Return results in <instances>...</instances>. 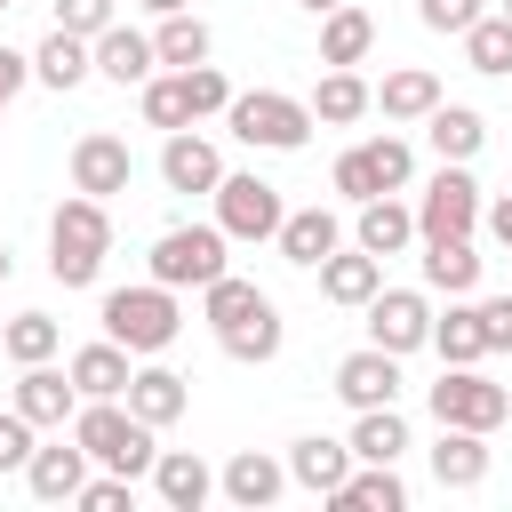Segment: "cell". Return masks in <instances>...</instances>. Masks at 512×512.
Segmentation results:
<instances>
[{
    "mask_svg": "<svg viewBox=\"0 0 512 512\" xmlns=\"http://www.w3.org/2000/svg\"><path fill=\"white\" fill-rule=\"evenodd\" d=\"M72 440L88 448V464H104V472H120V480H144L152 456H160L152 424H144L128 400H80V408H72Z\"/></svg>",
    "mask_w": 512,
    "mask_h": 512,
    "instance_id": "cell-1",
    "label": "cell"
},
{
    "mask_svg": "<svg viewBox=\"0 0 512 512\" xmlns=\"http://www.w3.org/2000/svg\"><path fill=\"white\" fill-rule=\"evenodd\" d=\"M104 256H112V216H104V200L72 192V200L48 216V272H56L64 288H96Z\"/></svg>",
    "mask_w": 512,
    "mask_h": 512,
    "instance_id": "cell-2",
    "label": "cell"
},
{
    "mask_svg": "<svg viewBox=\"0 0 512 512\" xmlns=\"http://www.w3.org/2000/svg\"><path fill=\"white\" fill-rule=\"evenodd\" d=\"M176 328H184V312H176V288H160V280L112 288V296H104V336L128 344V352H168Z\"/></svg>",
    "mask_w": 512,
    "mask_h": 512,
    "instance_id": "cell-3",
    "label": "cell"
},
{
    "mask_svg": "<svg viewBox=\"0 0 512 512\" xmlns=\"http://www.w3.org/2000/svg\"><path fill=\"white\" fill-rule=\"evenodd\" d=\"M224 120H232V136H240L248 152H304V136H312V104H296V96H280V88L232 96Z\"/></svg>",
    "mask_w": 512,
    "mask_h": 512,
    "instance_id": "cell-4",
    "label": "cell"
},
{
    "mask_svg": "<svg viewBox=\"0 0 512 512\" xmlns=\"http://www.w3.org/2000/svg\"><path fill=\"white\" fill-rule=\"evenodd\" d=\"M224 248H232V240H224V224H168V232L152 240V256H144V264H152V280H160V288H208L216 272H232V264H224Z\"/></svg>",
    "mask_w": 512,
    "mask_h": 512,
    "instance_id": "cell-5",
    "label": "cell"
},
{
    "mask_svg": "<svg viewBox=\"0 0 512 512\" xmlns=\"http://www.w3.org/2000/svg\"><path fill=\"white\" fill-rule=\"evenodd\" d=\"M408 168H416V152L400 144V136H368V144H352V152H336V168H328V184L360 208V200H376V192H400L408 184Z\"/></svg>",
    "mask_w": 512,
    "mask_h": 512,
    "instance_id": "cell-6",
    "label": "cell"
},
{
    "mask_svg": "<svg viewBox=\"0 0 512 512\" xmlns=\"http://www.w3.org/2000/svg\"><path fill=\"white\" fill-rule=\"evenodd\" d=\"M424 400H432V424H464V432H496L512 416V392L488 384L480 368H440V384Z\"/></svg>",
    "mask_w": 512,
    "mask_h": 512,
    "instance_id": "cell-7",
    "label": "cell"
},
{
    "mask_svg": "<svg viewBox=\"0 0 512 512\" xmlns=\"http://www.w3.org/2000/svg\"><path fill=\"white\" fill-rule=\"evenodd\" d=\"M472 224H480V184H472L464 160H440V176H432L424 200H416V232H424V240H456V232H472Z\"/></svg>",
    "mask_w": 512,
    "mask_h": 512,
    "instance_id": "cell-8",
    "label": "cell"
},
{
    "mask_svg": "<svg viewBox=\"0 0 512 512\" xmlns=\"http://www.w3.org/2000/svg\"><path fill=\"white\" fill-rule=\"evenodd\" d=\"M280 184H264V176H224L216 184V224H224V240H272L280 232Z\"/></svg>",
    "mask_w": 512,
    "mask_h": 512,
    "instance_id": "cell-9",
    "label": "cell"
},
{
    "mask_svg": "<svg viewBox=\"0 0 512 512\" xmlns=\"http://www.w3.org/2000/svg\"><path fill=\"white\" fill-rule=\"evenodd\" d=\"M128 176H136V152H128V136H112V128H88V136L72 144V192H88V200H112V192H128Z\"/></svg>",
    "mask_w": 512,
    "mask_h": 512,
    "instance_id": "cell-10",
    "label": "cell"
},
{
    "mask_svg": "<svg viewBox=\"0 0 512 512\" xmlns=\"http://www.w3.org/2000/svg\"><path fill=\"white\" fill-rule=\"evenodd\" d=\"M336 400L360 416V408H392L400 400V352H384V344H360V352H344L336 360Z\"/></svg>",
    "mask_w": 512,
    "mask_h": 512,
    "instance_id": "cell-11",
    "label": "cell"
},
{
    "mask_svg": "<svg viewBox=\"0 0 512 512\" xmlns=\"http://www.w3.org/2000/svg\"><path fill=\"white\" fill-rule=\"evenodd\" d=\"M368 344H384V352L432 344V304H424L416 288H376V296H368Z\"/></svg>",
    "mask_w": 512,
    "mask_h": 512,
    "instance_id": "cell-12",
    "label": "cell"
},
{
    "mask_svg": "<svg viewBox=\"0 0 512 512\" xmlns=\"http://www.w3.org/2000/svg\"><path fill=\"white\" fill-rule=\"evenodd\" d=\"M16 408L32 416V432H64V424H72V408H80V384H72L64 368L32 360V368L16 376Z\"/></svg>",
    "mask_w": 512,
    "mask_h": 512,
    "instance_id": "cell-13",
    "label": "cell"
},
{
    "mask_svg": "<svg viewBox=\"0 0 512 512\" xmlns=\"http://www.w3.org/2000/svg\"><path fill=\"white\" fill-rule=\"evenodd\" d=\"M160 184H168V192H216V184H224L216 144H208V136H192V128H176V136L160 144Z\"/></svg>",
    "mask_w": 512,
    "mask_h": 512,
    "instance_id": "cell-14",
    "label": "cell"
},
{
    "mask_svg": "<svg viewBox=\"0 0 512 512\" xmlns=\"http://www.w3.org/2000/svg\"><path fill=\"white\" fill-rule=\"evenodd\" d=\"M80 480H88V448H80V440H56V448H32V456H24V488H32L40 504H72Z\"/></svg>",
    "mask_w": 512,
    "mask_h": 512,
    "instance_id": "cell-15",
    "label": "cell"
},
{
    "mask_svg": "<svg viewBox=\"0 0 512 512\" xmlns=\"http://www.w3.org/2000/svg\"><path fill=\"white\" fill-rule=\"evenodd\" d=\"M152 488H160L168 512H200V504L216 496V472H208L192 448H160V456H152Z\"/></svg>",
    "mask_w": 512,
    "mask_h": 512,
    "instance_id": "cell-16",
    "label": "cell"
},
{
    "mask_svg": "<svg viewBox=\"0 0 512 512\" xmlns=\"http://www.w3.org/2000/svg\"><path fill=\"white\" fill-rule=\"evenodd\" d=\"M88 56H96V72H104V80H120V88H144V80H152V64H160V56H152V40H144V32H128V24H104V32L88 40Z\"/></svg>",
    "mask_w": 512,
    "mask_h": 512,
    "instance_id": "cell-17",
    "label": "cell"
},
{
    "mask_svg": "<svg viewBox=\"0 0 512 512\" xmlns=\"http://www.w3.org/2000/svg\"><path fill=\"white\" fill-rule=\"evenodd\" d=\"M312 272H320V296H328V304H368V296L384 288V256H368V248H352V256L328 248Z\"/></svg>",
    "mask_w": 512,
    "mask_h": 512,
    "instance_id": "cell-18",
    "label": "cell"
},
{
    "mask_svg": "<svg viewBox=\"0 0 512 512\" xmlns=\"http://www.w3.org/2000/svg\"><path fill=\"white\" fill-rule=\"evenodd\" d=\"M432 480H440V488H480V480H488V432L440 424V440H432Z\"/></svg>",
    "mask_w": 512,
    "mask_h": 512,
    "instance_id": "cell-19",
    "label": "cell"
},
{
    "mask_svg": "<svg viewBox=\"0 0 512 512\" xmlns=\"http://www.w3.org/2000/svg\"><path fill=\"white\" fill-rule=\"evenodd\" d=\"M240 512H264V504H280V488H288V464H272L264 448H240L232 464H224V480H216Z\"/></svg>",
    "mask_w": 512,
    "mask_h": 512,
    "instance_id": "cell-20",
    "label": "cell"
},
{
    "mask_svg": "<svg viewBox=\"0 0 512 512\" xmlns=\"http://www.w3.org/2000/svg\"><path fill=\"white\" fill-rule=\"evenodd\" d=\"M416 240V208H400L392 192H376V200H360V224H352V248H368V256H400Z\"/></svg>",
    "mask_w": 512,
    "mask_h": 512,
    "instance_id": "cell-21",
    "label": "cell"
},
{
    "mask_svg": "<svg viewBox=\"0 0 512 512\" xmlns=\"http://www.w3.org/2000/svg\"><path fill=\"white\" fill-rule=\"evenodd\" d=\"M64 376H72V384H80V400H120V392H128V376H136V368H128V344H112V336H104V344H80V352H72V368H64Z\"/></svg>",
    "mask_w": 512,
    "mask_h": 512,
    "instance_id": "cell-22",
    "label": "cell"
},
{
    "mask_svg": "<svg viewBox=\"0 0 512 512\" xmlns=\"http://www.w3.org/2000/svg\"><path fill=\"white\" fill-rule=\"evenodd\" d=\"M120 400H128V408H136V416H144V424H152V432H160V424H176V416H184V408H192V384H184V376H176V368H136V376H128V392H120Z\"/></svg>",
    "mask_w": 512,
    "mask_h": 512,
    "instance_id": "cell-23",
    "label": "cell"
},
{
    "mask_svg": "<svg viewBox=\"0 0 512 512\" xmlns=\"http://www.w3.org/2000/svg\"><path fill=\"white\" fill-rule=\"evenodd\" d=\"M424 288H440V296H472V288H480V248H472V232L424 240Z\"/></svg>",
    "mask_w": 512,
    "mask_h": 512,
    "instance_id": "cell-24",
    "label": "cell"
},
{
    "mask_svg": "<svg viewBox=\"0 0 512 512\" xmlns=\"http://www.w3.org/2000/svg\"><path fill=\"white\" fill-rule=\"evenodd\" d=\"M328 504H336V512H400L408 488H400L392 464H360V472H344V480L328 488Z\"/></svg>",
    "mask_w": 512,
    "mask_h": 512,
    "instance_id": "cell-25",
    "label": "cell"
},
{
    "mask_svg": "<svg viewBox=\"0 0 512 512\" xmlns=\"http://www.w3.org/2000/svg\"><path fill=\"white\" fill-rule=\"evenodd\" d=\"M368 48H376V16L352 8V0H336V8L320 16V64H360Z\"/></svg>",
    "mask_w": 512,
    "mask_h": 512,
    "instance_id": "cell-26",
    "label": "cell"
},
{
    "mask_svg": "<svg viewBox=\"0 0 512 512\" xmlns=\"http://www.w3.org/2000/svg\"><path fill=\"white\" fill-rule=\"evenodd\" d=\"M368 104H376L384 120H424V112L440 104V80H432L424 64H400V72H384V88H368Z\"/></svg>",
    "mask_w": 512,
    "mask_h": 512,
    "instance_id": "cell-27",
    "label": "cell"
},
{
    "mask_svg": "<svg viewBox=\"0 0 512 512\" xmlns=\"http://www.w3.org/2000/svg\"><path fill=\"white\" fill-rule=\"evenodd\" d=\"M304 104H312V120H328V128H352V120L368 112V80H360L352 64H328V72L312 80V96H304Z\"/></svg>",
    "mask_w": 512,
    "mask_h": 512,
    "instance_id": "cell-28",
    "label": "cell"
},
{
    "mask_svg": "<svg viewBox=\"0 0 512 512\" xmlns=\"http://www.w3.org/2000/svg\"><path fill=\"white\" fill-rule=\"evenodd\" d=\"M32 72H40L56 96H72V88L96 72V56H88V40H80V32H64V24H56V32L40 40V56H32Z\"/></svg>",
    "mask_w": 512,
    "mask_h": 512,
    "instance_id": "cell-29",
    "label": "cell"
},
{
    "mask_svg": "<svg viewBox=\"0 0 512 512\" xmlns=\"http://www.w3.org/2000/svg\"><path fill=\"white\" fill-rule=\"evenodd\" d=\"M424 136H432L440 160H472V152L488 144V120H480L472 104H432V112H424Z\"/></svg>",
    "mask_w": 512,
    "mask_h": 512,
    "instance_id": "cell-30",
    "label": "cell"
},
{
    "mask_svg": "<svg viewBox=\"0 0 512 512\" xmlns=\"http://www.w3.org/2000/svg\"><path fill=\"white\" fill-rule=\"evenodd\" d=\"M272 240H280V256H288V264H304V272H312L344 232H336V216H328V208H296V216H280V232H272Z\"/></svg>",
    "mask_w": 512,
    "mask_h": 512,
    "instance_id": "cell-31",
    "label": "cell"
},
{
    "mask_svg": "<svg viewBox=\"0 0 512 512\" xmlns=\"http://www.w3.org/2000/svg\"><path fill=\"white\" fill-rule=\"evenodd\" d=\"M352 464H400V448H408V424H400V408H360V424H352Z\"/></svg>",
    "mask_w": 512,
    "mask_h": 512,
    "instance_id": "cell-32",
    "label": "cell"
},
{
    "mask_svg": "<svg viewBox=\"0 0 512 512\" xmlns=\"http://www.w3.org/2000/svg\"><path fill=\"white\" fill-rule=\"evenodd\" d=\"M344 472H352V448H344V440H296V448H288V480L312 488V496H328Z\"/></svg>",
    "mask_w": 512,
    "mask_h": 512,
    "instance_id": "cell-33",
    "label": "cell"
},
{
    "mask_svg": "<svg viewBox=\"0 0 512 512\" xmlns=\"http://www.w3.org/2000/svg\"><path fill=\"white\" fill-rule=\"evenodd\" d=\"M264 304H272V296H264L256 280H240V272H216V280L200 288V312H208V328H216V336H224L232 320H248V312H264Z\"/></svg>",
    "mask_w": 512,
    "mask_h": 512,
    "instance_id": "cell-34",
    "label": "cell"
},
{
    "mask_svg": "<svg viewBox=\"0 0 512 512\" xmlns=\"http://www.w3.org/2000/svg\"><path fill=\"white\" fill-rule=\"evenodd\" d=\"M432 344L448 368H480L488 360V336H480V304H448V320H432Z\"/></svg>",
    "mask_w": 512,
    "mask_h": 512,
    "instance_id": "cell-35",
    "label": "cell"
},
{
    "mask_svg": "<svg viewBox=\"0 0 512 512\" xmlns=\"http://www.w3.org/2000/svg\"><path fill=\"white\" fill-rule=\"evenodd\" d=\"M152 56L160 64H208V24L192 16V8H176V16H160V32H152Z\"/></svg>",
    "mask_w": 512,
    "mask_h": 512,
    "instance_id": "cell-36",
    "label": "cell"
},
{
    "mask_svg": "<svg viewBox=\"0 0 512 512\" xmlns=\"http://www.w3.org/2000/svg\"><path fill=\"white\" fill-rule=\"evenodd\" d=\"M56 344H64V328H56L48 312H16V320L0 328V352H8L16 368H32V360H56Z\"/></svg>",
    "mask_w": 512,
    "mask_h": 512,
    "instance_id": "cell-37",
    "label": "cell"
},
{
    "mask_svg": "<svg viewBox=\"0 0 512 512\" xmlns=\"http://www.w3.org/2000/svg\"><path fill=\"white\" fill-rule=\"evenodd\" d=\"M456 40H464L472 72H512V16H488V8H480V16H472Z\"/></svg>",
    "mask_w": 512,
    "mask_h": 512,
    "instance_id": "cell-38",
    "label": "cell"
},
{
    "mask_svg": "<svg viewBox=\"0 0 512 512\" xmlns=\"http://www.w3.org/2000/svg\"><path fill=\"white\" fill-rule=\"evenodd\" d=\"M144 128H192V96H184V72H168V80H144Z\"/></svg>",
    "mask_w": 512,
    "mask_h": 512,
    "instance_id": "cell-39",
    "label": "cell"
},
{
    "mask_svg": "<svg viewBox=\"0 0 512 512\" xmlns=\"http://www.w3.org/2000/svg\"><path fill=\"white\" fill-rule=\"evenodd\" d=\"M224 352H232V360H272V352H280V312L264 304V312L232 320V328H224Z\"/></svg>",
    "mask_w": 512,
    "mask_h": 512,
    "instance_id": "cell-40",
    "label": "cell"
},
{
    "mask_svg": "<svg viewBox=\"0 0 512 512\" xmlns=\"http://www.w3.org/2000/svg\"><path fill=\"white\" fill-rule=\"evenodd\" d=\"M184 96H192V120H200V112H224L232 104V80L216 64H184Z\"/></svg>",
    "mask_w": 512,
    "mask_h": 512,
    "instance_id": "cell-41",
    "label": "cell"
},
{
    "mask_svg": "<svg viewBox=\"0 0 512 512\" xmlns=\"http://www.w3.org/2000/svg\"><path fill=\"white\" fill-rule=\"evenodd\" d=\"M128 496H136V480H120V472H104V480H80V512H128Z\"/></svg>",
    "mask_w": 512,
    "mask_h": 512,
    "instance_id": "cell-42",
    "label": "cell"
},
{
    "mask_svg": "<svg viewBox=\"0 0 512 512\" xmlns=\"http://www.w3.org/2000/svg\"><path fill=\"white\" fill-rule=\"evenodd\" d=\"M40 440H32V416L24 408H8L0 416V472H24V456H32Z\"/></svg>",
    "mask_w": 512,
    "mask_h": 512,
    "instance_id": "cell-43",
    "label": "cell"
},
{
    "mask_svg": "<svg viewBox=\"0 0 512 512\" xmlns=\"http://www.w3.org/2000/svg\"><path fill=\"white\" fill-rule=\"evenodd\" d=\"M56 24L80 32V40H96V32L112 24V0H56Z\"/></svg>",
    "mask_w": 512,
    "mask_h": 512,
    "instance_id": "cell-44",
    "label": "cell"
},
{
    "mask_svg": "<svg viewBox=\"0 0 512 512\" xmlns=\"http://www.w3.org/2000/svg\"><path fill=\"white\" fill-rule=\"evenodd\" d=\"M416 16H424V32H464L480 16V0H416Z\"/></svg>",
    "mask_w": 512,
    "mask_h": 512,
    "instance_id": "cell-45",
    "label": "cell"
},
{
    "mask_svg": "<svg viewBox=\"0 0 512 512\" xmlns=\"http://www.w3.org/2000/svg\"><path fill=\"white\" fill-rule=\"evenodd\" d=\"M480 336H488V352H512V288L480 304Z\"/></svg>",
    "mask_w": 512,
    "mask_h": 512,
    "instance_id": "cell-46",
    "label": "cell"
},
{
    "mask_svg": "<svg viewBox=\"0 0 512 512\" xmlns=\"http://www.w3.org/2000/svg\"><path fill=\"white\" fill-rule=\"evenodd\" d=\"M32 80V56H16V48H0V112L16 104V88Z\"/></svg>",
    "mask_w": 512,
    "mask_h": 512,
    "instance_id": "cell-47",
    "label": "cell"
},
{
    "mask_svg": "<svg viewBox=\"0 0 512 512\" xmlns=\"http://www.w3.org/2000/svg\"><path fill=\"white\" fill-rule=\"evenodd\" d=\"M480 216H488V232H496V240H504V248H512V192H504V200H488V208H480Z\"/></svg>",
    "mask_w": 512,
    "mask_h": 512,
    "instance_id": "cell-48",
    "label": "cell"
},
{
    "mask_svg": "<svg viewBox=\"0 0 512 512\" xmlns=\"http://www.w3.org/2000/svg\"><path fill=\"white\" fill-rule=\"evenodd\" d=\"M144 8H152V16H176V8H192V0H144Z\"/></svg>",
    "mask_w": 512,
    "mask_h": 512,
    "instance_id": "cell-49",
    "label": "cell"
},
{
    "mask_svg": "<svg viewBox=\"0 0 512 512\" xmlns=\"http://www.w3.org/2000/svg\"><path fill=\"white\" fill-rule=\"evenodd\" d=\"M296 8H312V16H328V8H336V0H296Z\"/></svg>",
    "mask_w": 512,
    "mask_h": 512,
    "instance_id": "cell-50",
    "label": "cell"
},
{
    "mask_svg": "<svg viewBox=\"0 0 512 512\" xmlns=\"http://www.w3.org/2000/svg\"><path fill=\"white\" fill-rule=\"evenodd\" d=\"M0 280H8V248H0Z\"/></svg>",
    "mask_w": 512,
    "mask_h": 512,
    "instance_id": "cell-51",
    "label": "cell"
},
{
    "mask_svg": "<svg viewBox=\"0 0 512 512\" xmlns=\"http://www.w3.org/2000/svg\"><path fill=\"white\" fill-rule=\"evenodd\" d=\"M496 16H512V0H504V8H496Z\"/></svg>",
    "mask_w": 512,
    "mask_h": 512,
    "instance_id": "cell-52",
    "label": "cell"
},
{
    "mask_svg": "<svg viewBox=\"0 0 512 512\" xmlns=\"http://www.w3.org/2000/svg\"><path fill=\"white\" fill-rule=\"evenodd\" d=\"M0 8H8V0H0Z\"/></svg>",
    "mask_w": 512,
    "mask_h": 512,
    "instance_id": "cell-53",
    "label": "cell"
},
{
    "mask_svg": "<svg viewBox=\"0 0 512 512\" xmlns=\"http://www.w3.org/2000/svg\"><path fill=\"white\" fill-rule=\"evenodd\" d=\"M8 8H16V0H8Z\"/></svg>",
    "mask_w": 512,
    "mask_h": 512,
    "instance_id": "cell-54",
    "label": "cell"
}]
</instances>
